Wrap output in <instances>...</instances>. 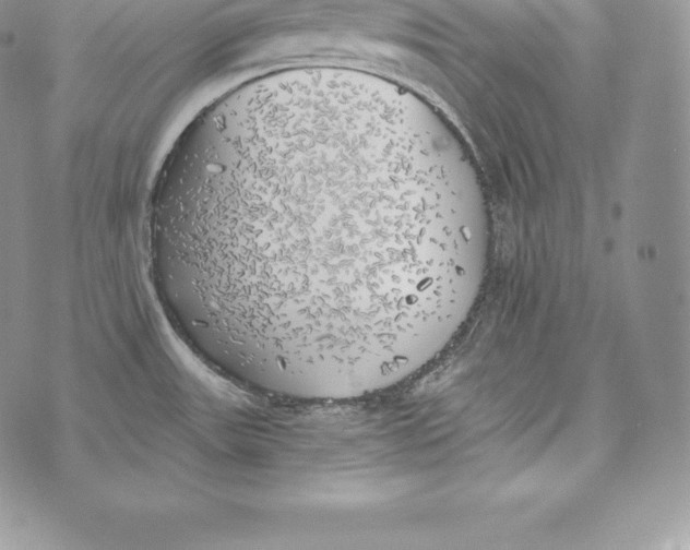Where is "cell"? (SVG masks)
Listing matches in <instances>:
<instances>
[{
  "label": "cell",
  "mask_w": 690,
  "mask_h": 550,
  "mask_svg": "<svg viewBox=\"0 0 690 550\" xmlns=\"http://www.w3.org/2000/svg\"><path fill=\"white\" fill-rule=\"evenodd\" d=\"M398 87L279 71L242 86L168 169L155 284L243 385L354 399L433 361L486 265L462 162Z\"/></svg>",
  "instance_id": "6da1fadb"
}]
</instances>
